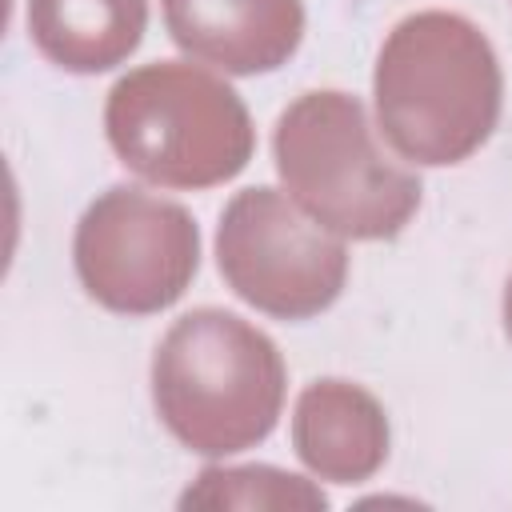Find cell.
I'll list each match as a JSON object with an SVG mask.
<instances>
[{"instance_id": "obj_2", "label": "cell", "mask_w": 512, "mask_h": 512, "mask_svg": "<svg viewBox=\"0 0 512 512\" xmlns=\"http://www.w3.org/2000/svg\"><path fill=\"white\" fill-rule=\"evenodd\" d=\"M280 348L244 316L192 308L152 356V400L164 428L200 456L260 444L284 408Z\"/></svg>"}, {"instance_id": "obj_6", "label": "cell", "mask_w": 512, "mask_h": 512, "mask_svg": "<svg viewBox=\"0 0 512 512\" xmlns=\"http://www.w3.org/2000/svg\"><path fill=\"white\" fill-rule=\"evenodd\" d=\"M216 264L244 304L280 320L324 312L348 280L344 240L268 184L228 200L216 232Z\"/></svg>"}, {"instance_id": "obj_3", "label": "cell", "mask_w": 512, "mask_h": 512, "mask_svg": "<svg viewBox=\"0 0 512 512\" xmlns=\"http://www.w3.org/2000/svg\"><path fill=\"white\" fill-rule=\"evenodd\" d=\"M288 196L336 236L388 240L420 208V176L388 160L356 96L320 88L296 96L272 132Z\"/></svg>"}, {"instance_id": "obj_8", "label": "cell", "mask_w": 512, "mask_h": 512, "mask_svg": "<svg viewBox=\"0 0 512 512\" xmlns=\"http://www.w3.org/2000/svg\"><path fill=\"white\" fill-rule=\"evenodd\" d=\"M292 448L312 476L360 484L376 476L388 456V416L368 388L328 376L300 392L292 412Z\"/></svg>"}, {"instance_id": "obj_4", "label": "cell", "mask_w": 512, "mask_h": 512, "mask_svg": "<svg viewBox=\"0 0 512 512\" xmlns=\"http://www.w3.org/2000/svg\"><path fill=\"white\" fill-rule=\"evenodd\" d=\"M116 156L164 188H212L240 176L256 132L244 100L208 68L184 60L144 64L120 76L104 104Z\"/></svg>"}, {"instance_id": "obj_7", "label": "cell", "mask_w": 512, "mask_h": 512, "mask_svg": "<svg viewBox=\"0 0 512 512\" xmlns=\"http://www.w3.org/2000/svg\"><path fill=\"white\" fill-rule=\"evenodd\" d=\"M172 40L232 76L280 68L304 36L300 0H164Z\"/></svg>"}, {"instance_id": "obj_9", "label": "cell", "mask_w": 512, "mask_h": 512, "mask_svg": "<svg viewBox=\"0 0 512 512\" xmlns=\"http://www.w3.org/2000/svg\"><path fill=\"white\" fill-rule=\"evenodd\" d=\"M148 0H28L36 48L64 72H108L144 36Z\"/></svg>"}, {"instance_id": "obj_1", "label": "cell", "mask_w": 512, "mask_h": 512, "mask_svg": "<svg viewBox=\"0 0 512 512\" xmlns=\"http://www.w3.org/2000/svg\"><path fill=\"white\" fill-rule=\"evenodd\" d=\"M376 120L412 164H460L496 128L504 76L488 36L460 12L428 8L392 24L376 56Z\"/></svg>"}, {"instance_id": "obj_10", "label": "cell", "mask_w": 512, "mask_h": 512, "mask_svg": "<svg viewBox=\"0 0 512 512\" xmlns=\"http://www.w3.org/2000/svg\"><path fill=\"white\" fill-rule=\"evenodd\" d=\"M180 508H328V496L292 472L268 464L204 468L180 496Z\"/></svg>"}, {"instance_id": "obj_11", "label": "cell", "mask_w": 512, "mask_h": 512, "mask_svg": "<svg viewBox=\"0 0 512 512\" xmlns=\"http://www.w3.org/2000/svg\"><path fill=\"white\" fill-rule=\"evenodd\" d=\"M504 332L512 340V276H508V288H504Z\"/></svg>"}, {"instance_id": "obj_5", "label": "cell", "mask_w": 512, "mask_h": 512, "mask_svg": "<svg viewBox=\"0 0 512 512\" xmlns=\"http://www.w3.org/2000/svg\"><path fill=\"white\" fill-rule=\"evenodd\" d=\"M72 256L96 304L124 316H152L188 292L200 264V232L176 200L116 184L80 216Z\"/></svg>"}]
</instances>
